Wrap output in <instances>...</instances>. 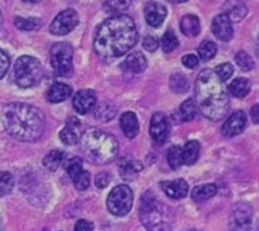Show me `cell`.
Here are the masks:
<instances>
[{
    "label": "cell",
    "mask_w": 259,
    "mask_h": 231,
    "mask_svg": "<svg viewBox=\"0 0 259 231\" xmlns=\"http://www.w3.org/2000/svg\"><path fill=\"white\" fill-rule=\"evenodd\" d=\"M140 219L149 231H171L174 227L172 210L151 191H147L141 199Z\"/></svg>",
    "instance_id": "5"
},
{
    "label": "cell",
    "mask_w": 259,
    "mask_h": 231,
    "mask_svg": "<svg viewBox=\"0 0 259 231\" xmlns=\"http://www.w3.org/2000/svg\"><path fill=\"white\" fill-rule=\"evenodd\" d=\"M211 29H212V33L215 34L218 40L223 41V42H228V41L232 40V37H233V26H232V22L229 21V18L224 13L223 15H218L217 17L213 18Z\"/></svg>",
    "instance_id": "14"
},
{
    "label": "cell",
    "mask_w": 259,
    "mask_h": 231,
    "mask_svg": "<svg viewBox=\"0 0 259 231\" xmlns=\"http://www.w3.org/2000/svg\"><path fill=\"white\" fill-rule=\"evenodd\" d=\"M251 227V209L249 205L238 204L231 216L232 231H250Z\"/></svg>",
    "instance_id": "11"
},
{
    "label": "cell",
    "mask_w": 259,
    "mask_h": 231,
    "mask_svg": "<svg viewBox=\"0 0 259 231\" xmlns=\"http://www.w3.org/2000/svg\"><path fill=\"white\" fill-rule=\"evenodd\" d=\"M94 114L98 120L104 123L110 122L116 115V107L115 105L110 104V102H101L94 107Z\"/></svg>",
    "instance_id": "26"
},
{
    "label": "cell",
    "mask_w": 259,
    "mask_h": 231,
    "mask_svg": "<svg viewBox=\"0 0 259 231\" xmlns=\"http://www.w3.org/2000/svg\"><path fill=\"white\" fill-rule=\"evenodd\" d=\"M138 31L135 20L128 15H115L98 27L94 50L104 60L122 56L137 43Z\"/></svg>",
    "instance_id": "1"
},
{
    "label": "cell",
    "mask_w": 259,
    "mask_h": 231,
    "mask_svg": "<svg viewBox=\"0 0 259 231\" xmlns=\"http://www.w3.org/2000/svg\"><path fill=\"white\" fill-rule=\"evenodd\" d=\"M2 122L6 131L19 141L33 143L40 139L46 122L39 109L24 102H12L2 110Z\"/></svg>",
    "instance_id": "2"
},
{
    "label": "cell",
    "mask_w": 259,
    "mask_h": 231,
    "mask_svg": "<svg viewBox=\"0 0 259 231\" xmlns=\"http://www.w3.org/2000/svg\"><path fill=\"white\" fill-rule=\"evenodd\" d=\"M133 205V192L131 187L120 184L111 191L107 199V208L113 216L122 217L129 213Z\"/></svg>",
    "instance_id": "8"
},
{
    "label": "cell",
    "mask_w": 259,
    "mask_h": 231,
    "mask_svg": "<svg viewBox=\"0 0 259 231\" xmlns=\"http://www.w3.org/2000/svg\"><path fill=\"white\" fill-rule=\"evenodd\" d=\"M194 102L199 111L213 122H219L227 116L229 110L228 90L213 71L199 72L195 80Z\"/></svg>",
    "instance_id": "3"
},
{
    "label": "cell",
    "mask_w": 259,
    "mask_h": 231,
    "mask_svg": "<svg viewBox=\"0 0 259 231\" xmlns=\"http://www.w3.org/2000/svg\"><path fill=\"white\" fill-rule=\"evenodd\" d=\"M224 9H226L224 15L229 18L231 22L241 21L247 13V7L244 2H227L224 3Z\"/></svg>",
    "instance_id": "22"
},
{
    "label": "cell",
    "mask_w": 259,
    "mask_h": 231,
    "mask_svg": "<svg viewBox=\"0 0 259 231\" xmlns=\"http://www.w3.org/2000/svg\"><path fill=\"white\" fill-rule=\"evenodd\" d=\"M235 60H236V64H237L238 67H240L242 71L253 70L254 60L246 51H238L235 56Z\"/></svg>",
    "instance_id": "36"
},
{
    "label": "cell",
    "mask_w": 259,
    "mask_h": 231,
    "mask_svg": "<svg viewBox=\"0 0 259 231\" xmlns=\"http://www.w3.org/2000/svg\"><path fill=\"white\" fill-rule=\"evenodd\" d=\"M79 145L86 158L94 164L110 163L119 153L116 137L98 128L86 129L79 139Z\"/></svg>",
    "instance_id": "4"
},
{
    "label": "cell",
    "mask_w": 259,
    "mask_h": 231,
    "mask_svg": "<svg viewBox=\"0 0 259 231\" xmlns=\"http://www.w3.org/2000/svg\"><path fill=\"white\" fill-rule=\"evenodd\" d=\"M93 228H94L93 223L85 219H79L74 226V231H93Z\"/></svg>",
    "instance_id": "45"
},
{
    "label": "cell",
    "mask_w": 259,
    "mask_h": 231,
    "mask_svg": "<svg viewBox=\"0 0 259 231\" xmlns=\"http://www.w3.org/2000/svg\"><path fill=\"white\" fill-rule=\"evenodd\" d=\"M147 67V60L144 54L140 51H135L129 54L125 60L121 63V70L126 73L137 75V73L144 72Z\"/></svg>",
    "instance_id": "15"
},
{
    "label": "cell",
    "mask_w": 259,
    "mask_h": 231,
    "mask_svg": "<svg viewBox=\"0 0 259 231\" xmlns=\"http://www.w3.org/2000/svg\"><path fill=\"white\" fill-rule=\"evenodd\" d=\"M8 68H10V56L6 51L0 50V80L6 76Z\"/></svg>",
    "instance_id": "41"
},
{
    "label": "cell",
    "mask_w": 259,
    "mask_h": 231,
    "mask_svg": "<svg viewBox=\"0 0 259 231\" xmlns=\"http://www.w3.org/2000/svg\"><path fill=\"white\" fill-rule=\"evenodd\" d=\"M131 6V2H120V0H116V2H106L104 3V9H106L108 13H113L115 15H121V12L126 11Z\"/></svg>",
    "instance_id": "37"
},
{
    "label": "cell",
    "mask_w": 259,
    "mask_h": 231,
    "mask_svg": "<svg viewBox=\"0 0 259 231\" xmlns=\"http://www.w3.org/2000/svg\"><path fill=\"white\" fill-rule=\"evenodd\" d=\"M162 188L164 191L165 195L169 199L174 200H180L188 195L189 191V186L184 179H176V180H168V182L162 183Z\"/></svg>",
    "instance_id": "16"
},
{
    "label": "cell",
    "mask_w": 259,
    "mask_h": 231,
    "mask_svg": "<svg viewBox=\"0 0 259 231\" xmlns=\"http://www.w3.org/2000/svg\"><path fill=\"white\" fill-rule=\"evenodd\" d=\"M199 58L203 61H208L217 55V45L211 41H203L198 47Z\"/></svg>",
    "instance_id": "31"
},
{
    "label": "cell",
    "mask_w": 259,
    "mask_h": 231,
    "mask_svg": "<svg viewBox=\"0 0 259 231\" xmlns=\"http://www.w3.org/2000/svg\"><path fill=\"white\" fill-rule=\"evenodd\" d=\"M15 24L16 26L19 27V29H21V30H37V29L40 27L42 21H40L39 18L16 17Z\"/></svg>",
    "instance_id": "32"
},
{
    "label": "cell",
    "mask_w": 259,
    "mask_h": 231,
    "mask_svg": "<svg viewBox=\"0 0 259 231\" xmlns=\"http://www.w3.org/2000/svg\"><path fill=\"white\" fill-rule=\"evenodd\" d=\"M108 182H110V177L104 173L98 174L97 178H95V184H97L98 188H104V187H107L108 186Z\"/></svg>",
    "instance_id": "44"
},
{
    "label": "cell",
    "mask_w": 259,
    "mask_h": 231,
    "mask_svg": "<svg viewBox=\"0 0 259 231\" xmlns=\"http://www.w3.org/2000/svg\"><path fill=\"white\" fill-rule=\"evenodd\" d=\"M43 70L39 60L29 55L17 59L15 64V81L20 88H33L42 80Z\"/></svg>",
    "instance_id": "6"
},
{
    "label": "cell",
    "mask_w": 259,
    "mask_h": 231,
    "mask_svg": "<svg viewBox=\"0 0 259 231\" xmlns=\"http://www.w3.org/2000/svg\"><path fill=\"white\" fill-rule=\"evenodd\" d=\"M78 21L79 17L74 9H65L54 18V21L51 22V26H50V31L54 36H65L73 30L78 25Z\"/></svg>",
    "instance_id": "9"
},
{
    "label": "cell",
    "mask_w": 259,
    "mask_h": 231,
    "mask_svg": "<svg viewBox=\"0 0 259 231\" xmlns=\"http://www.w3.org/2000/svg\"><path fill=\"white\" fill-rule=\"evenodd\" d=\"M198 63H199L198 56H197V55H194V54H188L183 58V64L188 68L197 67V65H198Z\"/></svg>",
    "instance_id": "43"
},
{
    "label": "cell",
    "mask_w": 259,
    "mask_h": 231,
    "mask_svg": "<svg viewBox=\"0 0 259 231\" xmlns=\"http://www.w3.org/2000/svg\"><path fill=\"white\" fill-rule=\"evenodd\" d=\"M65 170H67L68 175L73 179L77 174H79L83 170L82 159L78 158V157H74V158L69 159V161L67 162V164H65Z\"/></svg>",
    "instance_id": "38"
},
{
    "label": "cell",
    "mask_w": 259,
    "mask_h": 231,
    "mask_svg": "<svg viewBox=\"0 0 259 231\" xmlns=\"http://www.w3.org/2000/svg\"><path fill=\"white\" fill-rule=\"evenodd\" d=\"M250 88H251V84L247 79L244 77H238V79L233 80L229 85V91L232 94L237 98H244L249 94Z\"/></svg>",
    "instance_id": "28"
},
{
    "label": "cell",
    "mask_w": 259,
    "mask_h": 231,
    "mask_svg": "<svg viewBox=\"0 0 259 231\" xmlns=\"http://www.w3.org/2000/svg\"><path fill=\"white\" fill-rule=\"evenodd\" d=\"M43 231H49V230H43Z\"/></svg>",
    "instance_id": "48"
},
{
    "label": "cell",
    "mask_w": 259,
    "mask_h": 231,
    "mask_svg": "<svg viewBox=\"0 0 259 231\" xmlns=\"http://www.w3.org/2000/svg\"><path fill=\"white\" fill-rule=\"evenodd\" d=\"M65 157H67V154L61 150H51L43 159V164L50 171H56L65 161Z\"/></svg>",
    "instance_id": "27"
},
{
    "label": "cell",
    "mask_w": 259,
    "mask_h": 231,
    "mask_svg": "<svg viewBox=\"0 0 259 231\" xmlns=\"http://www.w3.org/2000/svg\"><path fill=\"white\" fill-rule=\"evenodd\" d=\"M120 169V175L124 180L129 182V180H135L136 178L140 175V173L142 171L144 166L138 159L135 158H124L121 159L119 164Z\"/></svg>",
    "instance_id": "18"
},
{
    "label": "cell",
    "mask_w": 259,
    "mask_h": 231,
    "mask_svg": "<svg viewBox=\"0 0 259 231\" xmlns=\"http://www.w3.org/2000/svg\"><path fill=\"white\" fill-rule=\"evenodd\" d=\"M50 61L54 72L61 77H67L73 70V49L67 42H58L51 47Z\"/></svg>",
    "instance_id": "7"
},
{
    "label": "cell",
    "mask_w": 259,
    "mask_h": 231,
    "mask_svg": "<svg viewBox=\"0 0 259 231\" xmlns=\"http://www.w3.org/2000/svg\"><path fill=\"white\" fill-rule=\"evenodd\" d=\"M160 45H162L163 51L167 52V54L168 52L174 51L177 46H179V40H177L176 34H175L171 29H168V30L164 33V36H163Z\"/></svg>",
    "instance_id": "34"
},
{
    "label": "cell",
    "mask_w": 259,
    "mask_h": 231,
    "mask_svg": "<svg viewBox=\"0 0 259 231\" xmlns=\"http://www.w3.org/2000/svg\"><path fill=\"white\" fill-rule=\"evenodd\" d=\"M258 109H259V106H258V104L256 105H254L253 106V109H251V119H253V122L254 123H256V124H258V119H259V115H258Z\"/></svg>",
    "instance_id": "46"
},
{
    "label": "cell",
    "mask_w": 259,
    "mask_h": 231,
    "mask_svg": "<svg viewBox=\"0 0 259 231\" xmlns=\"http://www.w3.org/2000/svg\"><path fill=\"white\" fill-rule=\"evenodd\" d=\"M167 159L168 163L171 166L174 170H177V169L181 168L183 164V155H181V148L179 145H175L172 148H169L167 153Z\"/></svg>",
    "instance_id": "33"
},
{
    "label": "cell",
    "mask_w": 259,
    "mask_h": 231,
    "mask_svg": "<svg viewBox=\"0 0 259 231\" xmlns=\"http://www.w3.org/2000/svg\"><path fill=\"white\" fill-rule=\"evenodd\" d=\"M120 124H121L122 132L128 139H135L138 135L140 125H138V119L135 113L128 111V113L122 114L121 119H120Z\"/></svg>",
    "instance_id": "19"
},
{
    "label": "cell",
    "mask_w": 259,
    "mask_h": 231,
    "mask_svg": "<svg viewBox=\"0 0 259 231\" xmlns=\"http://www.w3.org/2000/svg\"><path fill=\"white\" fill-rule=\"evenodd\" d=\"M15 180H13L12 174L8 171H2L0 173V197L8 195L13 188Z\"/></svg>",
    "instance_id": "35"
},
{
    "label": "cell",
    "mask_w": 259,
    "mask_h": 231,
    "mask_svg": "<svg viewBox=\"0 0 259 231\" xmlns=\"http://www.w3.org/2000/svg\"><path fill=\"white\" fill-rule=\"evenodd\" d=\"M142 43H144V49L149 52L156 51V49H158V46H159L158 40H156L155 37H153V36L145 37L144 42Z\"/></svg>",
    "instance_id": "42"
},
{
    "label": "cell",
    "mask_w": 259,
    "mask_h": 231,
    "mask_svg": "<svg viewBox=\"0 0 259 231\" xmlns=\"http://www.w3.org/2000/svg\"><path fill=\"white\" fill-rule=\"evenodd\" d=\"M218 187L215 184H204V186L195 187L192 192V199L195 203H203L210 200L211 197L217 195Z\"/></svg>",
    "instance_id": "25"
},
{
    "label": "cell",
    "mask_w": 259,
    "mask_h": 231,
    "mask_svg": "<svg viewBox=\"0 0 259 231\" xmlns=\"http://www.w3.org/2000/svg\"><path fill=\"white\" fill-rule=\"evenodd\" d=\"M150 135L156 144H164L169 135V120L163 113L154 114L150 122Z\"/></svg>",
    "instance_id": "10"
},
{
    "label": "cell",
    "mask_w": 259,
    "mask_h": 231,
    "mask_svg": "<svg viewBox=\"0 0 259 231\" xmlns=\"http://www.w3.org/2000/svg\"><path fill=\"white\" fill-rule=\"evenodd\" d=\"M169 85H171V89L177 93V94H183V93H186L189 90V81L186 79L185 75L183 73H175L172 75L171 80H169Z\"/></svg>",
    "instance_id": "29"
},
{
    "label": "cell",
    "mask_w": 259,
    "mask_h": 231,
    "mask_svg": "<svg viewBox=\"0 0 259 231\" xmlns=\"http://www.w3.org/2000/svg\"><path fill=\"white\" fill-rule=\"evenodd\" d=\"M233 71L235 70H233L231 63H223V64H219V65L217 67V70L213 71V72H215V75H217V76L224 82L227 81V80H229V77L233 75Z\"/></svg>",
    "instance_id": "40"
},
{
    "label": "cell",
    "mask_w": 259,
    "mask_h": 231,
    "mask_svg": "<svg viewBox=\"0 0 259 231\" xmlns=\"http://www.w3.org/2000/svg\"><path fill=\"white\" fill-rule=\"evenodd\" d=\"M97 106V95L93 90H79L73 98V107L78 114H88Z\"/></svg>",
    "instance_id": "13"
},
{
    "label": "cell",
    "mask_w": 259,
    "mask_h": 231,
    "mask_svg": "<svg viewBox=\"0 0 259 231\" xmlns=\"http://www.w3.org/2000/svg\"><path fill=\"white\" fill-rule=\"evenodd\" d=\"M2 24H3V15L0 12V26H2Z\"/></svg>",
    "instance_id": "47"
},
{
    "label": "cell",
    "mask_w": 259,
    "mask_h": 231,
    "mask_svg": "<svg viewBox=\"0 0 259 231\" xmlns=\"http://www.w3.org/2000/svg\"><path fill=\"white\" fill-rule=\"evenodd\" d=\"M245 127H246V114L238 110L227 119L222 127V132L226 137H235L244 131Z\"/></svg>",
    "instance_id": "12"
},
{
    "label": "cell",
    "mask_w": 259,
    "mask_h": 231,
    "mask_svg": "<svg viewBox=\"0 0 259 231\" xmlns=\"http://www.w3.org/2000/svg\"><path fill=\"white\" fill-rule=\"evenodd\" d=\"M73 184L78 191H83L90 186V174L86 170H82L79 174H77L76 177L73 178Z\"/></svg>",
    "instance_id": "39"
},
{
    "label": "cell",
    "mask_w": 259,
    "mask_h": 231,
    "mask_svg": "<svg viewBox=\"0 0 259 231\" xmlns=\"http://www.w3.org/2000/svg\"><path fill=\"white\" fill-rule=\"evenodd\" d=\"M180 29L186 37L198 36L201 31V22L199 18L194 15H186L181 18Z\"/></svg>",
    "instance_id": "23"
},
{
    "label": "cell",
    "mask_w": 259,
    "mask_h": 231,
    "mask_svg": "<svg viewBox=\"0 0 259 231\" xmlns=\"http://www.w3.org/2000/svg\"><path fill=\"white\" fill-rule=\"evenodd\" d=\"M70 94H72V88L69 85L64 82H55V84H52L47 93V100L52 104H58V102L68 100Z\"/></svg>",
    "instance_id": "20"
},
{
    "label": "cell",
    "mask_w": 259,
    "mask_h": 231,
    "mask_svg": "<svg viewBox=\"0 0 259 231\" xmlns=\"http://www.w3.org/2000/svg\"><path fill=\"white\" fill-rule=\"evenodd\" d=\"M81 125V123L77 120L76 118H70L68 120V124L65 125L60 132V139L61 141L65 144V145H76L78 143V134H77V128Z\"/></svg>",
    "instance_id": "21"
},
{
    "label": "cell",
    "mask_w": 259,
    "mask_h": 231,
    "mask_svg": "<svg viewBox=\"0 0 259 231\" xmlns=\"http://www.w3.org/2000/svg\"><path fill=\"white\" fill-rule=\"evenodd\" d=\"M165 16H167V9L162 4L153 2V3H147L145 7V18L151 26H160L165 20Z\"/></svg>",
    "instance_id": "17"
},
{
    "label": "cell",
    "mask_w": 259,
    "mask_h": 231,
    "mask_svg": "<svg viewBox=\"0 0 259 231\" xmlns=\"http://www.w3.org/2000/svg\"><path fill=\"white\" fill-rule=\"evenodd\" d=\"M198 114V107L195 105L194 100L193 98H188L186 101H184L180 106V115L183 120L185 122H190L197 116Z\"/></svg>",
    "instance_id": "30"
},
{
    "label": "cell",
    "mask_w": 259,
    "mask_h": 231,
    "mask_svg": "<svg viewBox=\"0 0 259 231\" xmlns=\"http://www.w3.org/2000/svg\"><path fill=\"white\" fill-rule=\"evenodd\" d=\"M199 150H201V146H199V144L197 141H188L185 144V146H184V149H181L183 163L188 164V166L194 164L199 158Z\"/></svg>",
    "instance_id": "24"
}]
</instances>
